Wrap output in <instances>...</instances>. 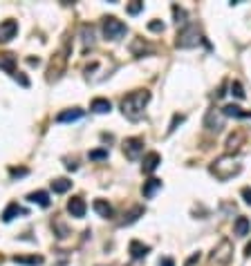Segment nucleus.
<instances>
[{
    "label": "nucleus",
    "mask_w": 251,
    "mask_h": 266,
    "mask_svg": "<svg viewBox=\"0 0 251 266\" xmlns=\"http://www.w3.org/2000/svg\"><path fill=\"white\" fill-rule=\"evenodd\" d=\"M209 172L218 179V181H229V179L238 177L240 172H242V163H240V159L233 157V154H222V157H218L209 166Z\"/></svg>",
    "instance_id": "nucleus-1"
},
{
    "label": "nucleus",
    "mask_w": 251,
    "mask_h": 266,
    "mask_svg": "<svg viewBox=\"0 0 251 266\" xmlns=\"http://www.w3.org/2000/svg\"><path fill=\"white\" fill-rule=\"evenodd\" d=\"M151 101V92L148 90H137V92H130L128 96L121 101V112L128 121H139L144 117V108L148 105Z\"/></svg>",
    "instance_id": "nucleus-2"
},
{
    "label": "nucleus",
    "mask_w": 251,
    "mask_h": 266,
    "mask_svg": "<svg viewBox=\"0 0 251 266\" xmlns=\"http://www.w3.org/2000/svg\"><path fill=\"white\" fill-rule=\"evenodd\" d=\"M231 259H233V244H231L229 239H220L218 246L213 248V253H211L209 264L211 266H229Z\"/></svg>",
    "instance_id": "nucleus-3"
},
{
    "label": "nucleus",
    "mask_w": 251,
    "mask_h": 266,
    "mask_svg": "<svg viewBox=\"0 0 251 266\" xmlns=\"http://www.w3.org/2000/svg\"><path fill=\"white\" fill-rule=\"evenodd\" d=\"M197 43H200V32H197L195 25H186L177 32L175 38L177 50H191V47H197Z\"/></svg>",
    "instance_id": "nucleus-4"
},
{
    "label": "nucleus",
    "mask_w": 251,
    "mask_h": 266,
    "mask_svg": "<svg viewBox=\"0 0 251 266\" xmlns=\"http://www.w3.org/2000/svg\"><path fill=\"white\" fill-rule=\"evenodd\" d=\"M67 54H70V45H63V50L59 52V54L52 56V63H50V70H47V81H59L63 70H65V63H67Z\"/></svg>",
    "instance_id": "nucleus-5"
},
{
    "label": "nucleus",
    "mask_w": 251,
    "mask_h": 266,
    "mask_svg": "<svg viewBox=\"0 0 251 266\" xmlns=\"http://www.w3.org/2000/svg\"><path fill=\"white\" fill-rule=\"evenodd\" d=\"M126 32H128V27H126V23H121L119 18H114V16L103 18V36L108 38V41H119V38L126 36Z\"/></svg>",
    "instance_id": "nucleus-6"
},
{
    "label": "nucleus",
    "mask_w": 251,
    "mask_h": 266,
    "mask_svg": "<svg viewBox=\"0 0 251 266\" xmlns=\"http://www.w3.org/2000/svg\"><path fill=\"white\" fill-rule=\"evenodd\" d=\"M204 128L209 130V132H220V130L224 128V114H222V110L211 108L209 112H206V117H204Z\"/></svg>",
    "instance_id": "nucleus-7"
},
{
    "label": "nucleus",
    "mask_w": 251,
    "mask_h": 266,
    "mask_svg": "<svg viewBox=\"0 0 251 266\" xmlns=\"http://www.w3.org/2000/svg\"><path fill=\"white\" fill-rule=\"evenodd\" d=\"M144 152V139L142 137H133V139H126L123 141V154L128 159H139V154Z\"/></svg>",
    "instance_id": "nucleus-8"
},
{
    "label": "nucleus",
    "mask_w": 251,
    "mask_h": 266,
    "mask_svg": "<svg viewBox=\"0 0 251 266\" xmlns=\"http://www.w3.org/2000/svg\"><path fill=\"white\" fill-rule=\"evenodd\" d=\"M18 34V23L16 21H3L0 23V43H9Z\"/></svg>",
    "instance_id": "nucleus-9"
},
{
    "label": "nucleus",
    "mask_w": 251,
    "mask_h": 266,
    "mask_svg": "<svg viewBox=\"0 0 251 266\" xmlns=\"http://www.w3.org/2000/svg\"><path fill=\"white\" fill-rule=\"evenodd\" d=\"M85 210H88V206H85V201L81 199V197H72V199L67 201V212H70L72 217H76V219L85 217Z\"/></svg>",
    "instance_id": "nucleus-10"
},
{
    "label": "nucleus",
    "mask_w": 251,
    "mask_h": 266,
    "mask_svg": "<svg viewBox=\"0 0 251 266\" xmlns=\"http://www.w3.org/2000/svg\"><path fill=\"white\" fill-rule=\"evenodd\" d=\"M81 117H83V110L70 108V110H63V112L56 114V123H72V121H79Z\"/></svg>",
    "instance_id": "nucleus-11"
},
{
    "label": "nucleus",
    "mask_w": 251,
    "mask_h": 266,
    "mask_svg": "<svg viewBox=\"0 0 251 266\" xmlns=\"http://www.w3.org/2000/svg\"><path fill=\"white\" fill-rule=\"evenodd\" d=\"M159 163H162V157H159V152H148L146 157H144L142 170L146 172V175H151V172H155V170H157Z\"/></svg>",
    "instance_id": "nucleus-12"
},
{
    "label": "nucleus",
    "mask_w": 251,
    "mask_h": 266,
    "mask_svg": "<svg viewBox=\"0 0 251 266\" xmlns=\"http://www.w3.org/2000/svg\"><path fill=\"white\" fill-rule=\"evenodd\" d=\"M128 250H130V255H133L135 259H142V257H146V255L151 253V246L142 244L139 239H133V241L128 244Z\"/></svg>",
    "instance_id": "nucleus-13"
},
{
    "label": "nucleus",
    "mask_w": 251,
    "mask_h": 266,
    "mask_svg": "<svg viewBox=\"0 0 251 266\" xmlns=\"http://www.w3.org/2000/svg\"><path fill=\"white\" fill-rule=\"evenodd\" d=\"M14 262L21 266H41L45 259L43 255H14Z\"/></svg>",
    "instance_id": "nucleus-14"
},
{
    "label": "nucleus",
    "mask_w": 251,
    "mask_h": 266,
    "mask_svg": "<svg viewBox=\"0 0 251 266\" xmlns=\"http://www.w3.org/2000/svg\"><path fill=\"white\" fill-rule=\"evenodd\" d=\"M130 52H133V56L151 54V52H153V45L144 43V38H135V41H133V45H130Z\"/></svg>",
    "instance_id": "nucleus-15"
},
{
    "label": "nucleus",
    "mask_w": 251,
    "mask_h": 266,
    "mask_svg": "<svg viewBox=\"0 0 251 266\" xmlns=\"http://www.w3.org/2000/svg\"><path fill=\"white\" fill-rule=\"evenodd\" d=\"M222 114H224V117H233V119H247L249 117V112H244L240 105H233V103L224 105V108H222Z\"/></svg>",
    "instance_id": "nucleus-16"
},
{
    "label": "nucleus",
    "mask_w": 251,
    "mask_h": 266,
    "mask_svg": "<svg viewBox=\"0 0 251 266\" xmlns=\"http://www.w3.org/2000/svg\"><path fill=\"white\" fill-rule=\"evenodd\" d=\"M27 199L32 201V204H38V206H43V208H47L52 204L50 201V195H47L45 190H36V192H30V195H27Z\"/></svg>",
    "instance_id": "nucleus-17"
},
{
    "label": "nucleus",
    "mask_w": 251,
    "mask_h": 266,
    "mask_svg": "<svg viewBox=\"0 0 251 266\" xmlns=\"http://www.w3.org/2000/svg\"><path fill=\"white\" fill-rule=\"evenodd\" d=\"M90 110H92V112H96V114H105V112H110V110H112V103H110L108 99H94L92 103H90Z\"/></svg>",
    "instance_id": "nucleus-18"
},
{
    "label": "nucleus",
    "mask_w": 251,
    "mask_h": 266,
    "mask_svg": "<svg viewBox=\"0 0 251 266\" xmlns=\"http://www.w3.org/2000/svg\"><path fill=\"white\" fill-rule=\"evenodd\" d=\"M142 215H144V206H135L130 212H126L123 219L119 221V224H121V226H130V224H135V221H137Z\"/></svg>",
    "instance_id": "nucleus-19"
},
{
    "label": "nucleus",
    "mask_w": 251,
    "mask_h": 266,
    "mask_svg": "<svg viewBox=\"0 0 251 266\" xmlns=\"http://www.w3.org/2000/svg\"><path fill=\"white\" fill-rule=\"evenodd\" d=\"M0 67H3L7 74H16V56H14V54H3V56H0Z\"/></svg>",
    "instance_id": "nucleus-20"
},
{
    "label": "nucleus",
    "mask_w": 251,
    "mask_h": 266,
    "mask_svg": "<svg viewBox=\"0 0 251 266\" xmlns=\"http://www.w3.org/2000/svg\"><path fill=\"white\" fill-rule=\"evenodd\" d=\"M92 208L96 210V215H101V217H112V206L108 204L105 199H94V204H92Z\"/></svg>",
    "instance_id": "nucleus-21"
},
{
    "label": "nucleus",
    "mask_w": 251,
    "mask_h": 266,
    "mask_svg": "<svg viewBox=\"0 0 251 266\" xmlns=\"http://www.w3.org/2000/svg\"><path fill=\"white\" fill-rule=\"evenodd\" d=\"M159 188H162V179H155V177H153V179H148V181L144 183V190H142V192H144V197H148V199H151V197L155 195Z\"/></svg>",
    "instance_id": "nucleus-22"
},
{
    "label": "nucleus",
    "mask_w": 251,
    "mask_h": 266,
    "mask_svg": "<svg viewBox=\"0 0 251 266\" xmlns=\"http://www.w3.org/2000/svg\"><path fill=\"white\" fill-rule=\"evenodd\" d=\"M249 228H251V224H249V219L247 217H238V219H235V224H233V233L235 235H249Z\"/></svg>",
    "instance_id": "nucleus-23"
},
{
    "label": "nucleus",
    "mask_w": 251,
    "mask_h": 266,
    "mask_svg": "<svg viewBox=\"0 0 251 266\" xmlns=\"http://www.w3.org/2000/svg\"><path fill=\"white\" fill-rule=\"evenodd\" d=\"M72 188V181L70 179H54V181H52V190L56 192V195H63V192H67Z\"/></svg>",
    "instance_id": "nucleus-24"
},
{
    "label": "nucleus",
    "mask_w": 251,
    "mask_h": 266,
    "mask_svg": "<svg viewBox=\"0 0 251 266\" xmlns=\"http://www.w3.org/2000/svg\"><path fill=\"white\" fill-rule=\"evenodd\" d=\"M16 215H25V210H23L18 204H9L7 208H5V212H3V221H12Z\"/></svg>",
    "instance_id": "nucleus-25"
},
{
    "label": "nucleus",
    "mask_w": 251,
    "mask_h": 266,
    "mask_svg": "<svg viewBox=\"0 0 251 266\" xmlns=\"http://www.w3.org/2000/svg\"><path fill=\"white\" fill-rule=\"evenodd\" d=\"M173 16H175V23H177V25H184L186 27V12H184V9H182L180 7V5H173Z\"/></svg>",
    "instance_id": "nucleus-26"
},
{
    "label": "nucleus",
    "mask_w": 251,
    "mask_h": 266,
    "mask_svg": "<svg viewBox=\"0 0 251 266\" xmlns=\"http://www.w3.org/2000/svg\"><path fill=\"white\" fill-rule=\"evenodd\" d=\"M81 32H83V43H85V47L92 45V43H94V38H92V34H94L92 25H83V27H81Z\"/></svg>",
    "instance_id": "nucleus-27"
},
{
    "label": "nucleus",
    "mask_w": 251,
    "mask_h": 266,
    "mask_svg": "<svg viewBox=\"0 0 251 266\" xmlns=\"http://www.w3.org/2000/svg\"><path fill=\"white\" fill-rule=\"evenodd\" d=\"M92 161H101V159H108V150L105 148H99V150H90V154H88Z\"/></svg>",
    "instance_id": "nucleus-28"
},
{
    "label": "nucleus",
    "mask_w": 251,
    "mask_h": 266,
    "mask_svg": "<svg viewBox=\"0 0 251 266\" xmlns=\"http://www.w3.org/2000/svg\"><path fill=\"white\" fill-rule=\"evenodd\" d=\"M242 139H244V132H238L235 137L231 134V137H229V141H226V148H229V150H235V148H238V143L242 141Z\"/></svg>",
    "instance_id": "nucleus-29"
},
{
    "label": "nucleus",
    "mask_w": 251,
    "mask_h": 266,
    "mask_svg": "<svg viewBox=\"0 0 251 266\" xmlns=\"http://www.w3.org/2000/svg\"><path fill=\"white\" fill-rule=\"evenodd\" d=\"M231 94H233L235 99H240V101L244 99V90H242V85H240L238 81H233V83H231Z\"/></svg>",
    "instance_id": "nucleus-30"
},
{
    "label": "nucleus",
    "mask_w": 251,
    "mask_h": 266,
    "mask_svg": "<svg viewBox=\"0 0 251 266\" xmlns=\"http://www.w3.org/2000/svg\"><path fill=\"white\" fill-rule=\"evenodd\" d=\"M126 9H128V14H130V16H135V14H139V12H142V9H144V3H139V0H135V3H130Z\"/></svg>",
    "instance_id": "nucleus-31"
},
{
    "label": "nucleus",
    "mask_w": 251,
    "mask_h": 266,
    "mask_svg": "<svg viewBox=\"0 0 251 266\" xmlns=\"http://www.w3.org/2000/svg\"><path fill=\"white\" fill-rule=\"evenodd\" d=\"M14 79H16L18 83L23 85V88H27V85H30V81H27V76L23 74V72H16V74H14Z\"/></svg>",
    "instance_id": "nucleus-32"
},
{
    "label": "nucleus",
    "mask_w": 251,
    "mask_h": 266,
    "mask_svg": "<svg viewBox=\"0 0 251 266\" xmlns=\"http://www.w3.org/2000/svg\"><path fill=\"white\" fill-rule=\"evenodd\" d=\"M27 172H30L27 168H12V170H9V175H12V177H25Z\"/></svg>",
    "instance_id": "nucleus-33"
},
{
    "label": "nucleus",
    "mask_w": 251,
    "mask_h": 266,
    "mask_svg": "<svg viewBox=\"0 0 251 266\" xmlns=\"http://www.w3.org/2000/svg\"><path fill=\"white\" fill-rule=\"evenodd\" d=\"M182 121H184V114H175V117H173V121H171V128H168V132H173V130L177 128V123H182Z\"/></svg>",
    "instance_id": "nucleus-34"
},
{
    "label": "nucleus",
    "mask_w": 251,
    "mask_h": 266,
    "mask_svg": "<svg viewBox=\"0 0 251 266\" xmlns=\"http://www.w3.org/2000/svg\"><path fill=\"white\" fill-rule=\"evenodd\" d=\"M148 30H151V32H164V23H159V21L148 23Z\"/></svg>",
    "instance_id": "nucleus-35"
},
{
    "label": "nucleus",
    "mask_w": 251,
    "mask_h": 266,
    "mask_svg": "<svg viewBox=\"0 0 251 266\" xmlns=\"http://www.w3.org/2000/svg\"><path fill=\"white\" fill-rule=\"evenodd\" d=\"M197 262H200V253H193L191 257L186 259V264H184V266H195Z\"/></svg>",
    "instance_id": "nucleus-36"
},
{
    "label": "nucleus",
    "mask_w": 251,
    "mask_h": 266,
    "mask_svg": "<svg viewBox=\"0 0 251 266\" xmlns=\"http://www.w3.org/2000/svg\"><path fill=\"white\" fill-rule=\"evenodd\" d=\"M240 195H242L244 204H249V206H251V188H242V192H240Z\"/></svg>",
    "instance_id": "nucleus-37"
},
{
    "label": "nucleus",
    "mask_w": 251,
    "mask_h": 266,
    "mask_svg": "<svg viewBox=\"0 0 251 266\" xmlns=\"http://www.w3.org/2000/svg\"><path fill=\"white\" fill-rule=\"evenodd\" d=\"M159 266H175V262H173L171 257H162L159 259Z\"/></svg>",
    "instance_id": "nucleus-38"
},
{
    "label": "nucleus",
    "mask_w": 251,
    "mask_h": 266,
    "mask_svg": "<svg viewBox=\"0 0 251 266\" xmlns=\"http://www.w3.org/2000/svg\"><path fill=\"white\" fill-rule=\"evenodd\" d=\"M244 255H247V257H251V241L247 244V248H244Z\"/></svg>",
    "instance_id": "nucleus-39"
}]
</instances>
